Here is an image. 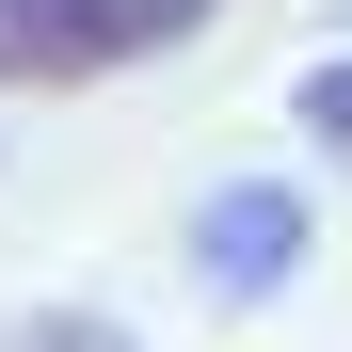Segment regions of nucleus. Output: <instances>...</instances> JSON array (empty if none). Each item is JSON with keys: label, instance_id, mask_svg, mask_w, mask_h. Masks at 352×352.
Masks as SVG:
<instances>
[{"label": "nucleus", "instance_id": "3", "mask_svg": "<svg viewBox=\"0 0 352 352\" xmlns=\"http://www.w3.org/2000/svg\"><path fill=\"white\" fill-rule=\"evenodd\" d=\"M288 129H305V160H336V176H352V48L288 80Z\"/></svg>", "mask_w": 352, "mask_h": 352}, {"label": "nucleus", "instance_id": "4", "mask_svg": "<svg viewBox=\"0 0 352 352\" xmlns=\"http://www.w3.org/2000/svg\"><path fill=\"white\" fill-rule=\"evenodd\" d=\"M0 352H144V336L112 320V305H32V320L0 336Z\"/></svg>", "mask_w": 352, "mask_h": 352}, {"label": "nucleus", "instance_id": "2", "mask_svg": "<svg viewBox=\"0 0 352 352\" xmlns=\"http://www.w3.org/2000/svg\"><path fill=\"white\" fill-rule=\"evenodd\" d=\"M305 256H320L305 176H224V192L192 208V288H208V305H272Z\"/></svg>", "mask_w": 352, "mask_h": 352}, {"label": "nucleus", "instance_id": "1", "mask_svg": "<svg viewBox=\"0 0 352 352\" xmlns=\"http://www.w3.org/2000/svg\"><path fill=\"white\" fill-rule=\"evenodd\" d=\"M224 0H0V96H96L160 65V48H192Z\"/></svg>", "mask_w": 352, "mask_h": 352}]
</instances>
